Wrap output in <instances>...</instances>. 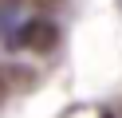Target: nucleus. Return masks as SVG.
<instances>
[{
	"label": "nucleus",
	"instance_id": "obj_1",
	"mask_svg": "<svg viewBox=\"0 0 122 118\" xmlns=\"http://www.w3.org/2000/svg\"><path fill=\"white\" fill-rule=\"evenodd\" d=\"M16 43L28 47V51H55V43H59V24L51 20V16L40 12V16H32V20H24Z\"/></svg>",
	"mask_w": 122,
	"mask_h": 118
},
{
	"label": "nucleus",
	"instance_id": "obj_2",
	"mask_svg": "<svg viewBox=\"0 0 122 118\" xmlns=\"http://www.w3.org/2000/svg\"><path fill=\"white\" fill-rule=\"evenodd\" d=\"M32 4H36V8H40V12H47V8H51V4H63V0H32Z\"/></svg>",
	"mask_w": 122,
	"mask_h": 118
},
{
	"label": "nucleus",
	"instance_id": "obj_3",
	"mask_svg": "<svg viewBox=\"0 0 122 118\" xmlns=\"http://www.w3.org/2000/svg\"><path fill=\"white\" fill-rule=\"evenodd\" d=\"M0 98H4V79H0Z\"/></svg>",
	"mask_w": 122,
	"mask_h": 118
},
{
	"label": "nucleus",
	"instance_id": "obj_4",
	"mask_svg": "<svg viewBox=\"0 0 122 118\" xmlns=\"http://www.w3.org/2000/svg\"><path fill=\"white\" fill-rule=\"evenodd\" d=\"M8 4H12V0H8Z\"/></svg>",
	"mask_w": 122,
	"mask_h": 118
}]
</instances>
